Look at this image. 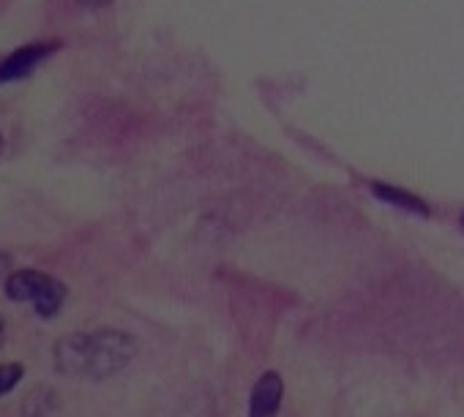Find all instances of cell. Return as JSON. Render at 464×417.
Returning a JSON list of instances; mask_svg holds the SVG:
<instances>
[{
  "mask_svg": "<svg viewBox=\"0 0 464 417\" xmlns=\"http://www.w3.org/2000/svg\"><path fill=\"white\" fill-rule=\"evenodd\" d=\"M137 344L129 333L121 330H96L77 333L63 338L55 346V363L69 376L85 379H107L129 365Z\"/></svg>",
  "mask_w": 464,
  "mask_h": 417,
  "instance_id": "cell-1",
  "label": "cell"
},
{
  "mask_svg": "<svg viewBox=\"0 0 464 417\" xmlns=\"http://www.w3.org/2000/svg\"><path fill=\"white\" fill-rule=\"evenodd\" d=\"M6 292L12 300H25V303H34L36 311L47 319V317H55L66 300V287L47 276V273H39V270H20L14 273L9 281H6Z\"/></svg>",
  "mask_w": 464,
  "mask_h": 417,
  "instance_id": "cell-2",
  "label": "cell"
},
{
  "mask_svg": "<svg viewBox=\"0 0 464 417\" xmlns=\"http://www.w3.org/2000/svg\"><path fill=\"white\" fill-rule=\"evenodd\" d=\"M53 50H55V44H31V47H23V50L12 52L9 58L0 61V82H12V80L28 77L31 69L39 66Z\"/></svg>",
  "mask_w": 464,
  "mask_h": 417,
  "instance_id": "cell-3",
  "label": "cell"
},
{
  "mask_svg": "<svg viewBox=\"0 0 464 417\" xmlns=\"http://www.w3.org/2000/svg\"><path fill=\"white\" fill-rule=\"evenodd\" d=\"M282 390H285V384H282L279 374H274V371L263 374L260 382L252 390V412H249V417H276L279 403H282Z\"/></svg>",
  "mask_w": 464,
  "mask_h": 417,
  "instance_id": "cell-4",
  "label": "cell"
},
{
  "mask_svg": "<svg viewBox=\"0 0 464 417\" xmlns=\"http://www.w3.org/2000/svg\"><path fill=\"white\" fill-rule=\"evenodd\" d=\"M372 191H374L382 202H388V204H393V207H401V211H410V213H429L426 202H423L420 196H415L412 191H407V188H399V185H391V183H374Z\"/></svg>",
  "mask_w": 464,
  "mask_h": 417,
  "instance_id": "cell-5",
  "label": "cell"
},
{
  "mask_svg": "<svg viewBox=\"0 0 464 417\" xmlns=\"http://www.w3.org/2000/svg\"><path fill=\"white\" fill-rule=\"evenodd\" d=\"M20 379H23V365H20V363L0 365V395L9 393L12 387H17Z\"/></svg>",
  "mask_w": 464,
  "mask_h": 417,
  "instance_id": "cell-6",
  "label": "cell"
},
{
  "mask_svg": "<svg viewBox=\"0 0 464 417\" xmlns=\"http://www.w3.org/2000/svg\"><path fill=\"white\" fill-rule=\"evenodd\" d=\"M4 336H6V327H4V319H0V344H4Z\"/></svg>",
  "mask_w": 464,
  "mask_h": 417,
  "instance_id": "cell-7",
  "label": "cell"
},
{
  "mask_svg": "<svg viewBox=\"0 0 464 417\" xmlns=\"http://www.w3.org/2000/svg\"><path fill=\"white\" fill-rule=\"evenodd\" d=\"M85 4H91V6H99V4H107V0H85Z\"/></svg>",
  "mask_w": 464,
  "mask_h": 417,
  "instance_id": "cell-8",
  "label": "cell"
},
{
  "mask_svg": "<svg viewBox=\"0 0 464 417\" xmlns=\"http://www.w3.org/2000/svg\"><path fill=\"white\" fill-rule=\"evenodd\" d=\"M459 224H461V232H464V213H461V219H459Z\"/></svg>",
  "mask_w": 464,
  "mask_h": 417,
  "instance_id": "cell-9",
  "label": "cell"
}]
</instances>
